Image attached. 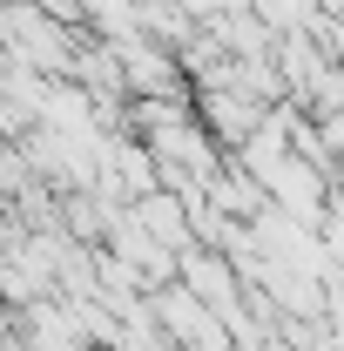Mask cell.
I'll return each instance as SVG.
<instances>
[{
  "label": "cell",
  "instance_id": "obj_2",
  "mask_svg": "<svg viewBox=\"0 0 344 351\" xmlns=\"http://www.w3.org/2000/svg\"><path fill=\"white\" fill-rule=\"evenodd\" d=\"M135 223L162 243V250H196V203H182V196H169V189H156V196H142L135 203Z\"/></svg>",
  "mask_w": 344,
  "mask_h": 351
},
{
  "label": "cell",
  "instance_id": "obj_1",
  "mask_svg": "<svg viewBox=\"0 0 344 351\" xmlns=\"http://www.w3.org/2000/svg\"><path fill=\"white\" fill-rule=\"evenodd\" d=\"M196 122L223 142V156H243L257 142V129L270 122V108L250 101V95H236V88H196Z\"/></svg>",
  "mask_w": 344,
  "mask_h": 351
},
{
  "label": "cell",
  "instance_id": "obj_3",
  "mask_svg": "<svg viewBox=\"0 0 344 351\" xmlns=\"http://www.w3.org/2000/svg\"><path fill=\"white\" fill-rule=\"evenodd\" d=\"M270 54H277V75H284V88H291V101L304 108V95H310V88H317V75L331 68V54L310 41L304 27H297V34H277V47H270Z\"/></svg>",
  "mask_w": 344,
  "mask_h": 351
}]
</instances>
